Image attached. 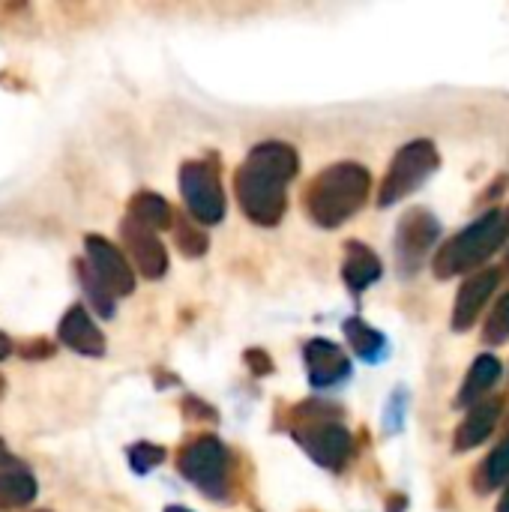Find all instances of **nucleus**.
Returning <instances> with one entry per match:
<instances>
[{
  "label": "nucleus",
  "instance_id": "obj_7",
  "mask_svg": "<svg viewBox=\"0 0 509 512\" xmlns=\"http://www.w3.org/2000/svg\"><path fill=\"white\" fill-rule=\"evenodd\" d=\"M180 192L192 222L216 225L225 216V192L213 159H192L180 168Z\"/></svg>",
  "mask_w": 509,
  "mask_h": 512
},
{
  "label": "nucleus",
  "instance_id": "obj_28",
  "mask_svg": "<svg viewBox=\"0 0 509 512\" xmlns=\"http://www.w3.org/2000/svg\"><path fill=\"white\" fill-rule=\"evenodd\" d=\"M165 512H189V510H186V507H168Z\"/></svg>",
  "mask_w": 509,
  "mask_h": 512
},
{
  "label": "nucleus",
  "instance_id": "obj_17",
  "mask_svg": "<svg viewBox=\"0 0 509 512\" xmlns=\"http://www.w3.org/2000/svg\"><path fill=\"white\" fill-rule=\"evenodd\" d=\"M126 216L141 222L150 231H162V228L174 225V207L162 195H156V192H138L129 201V213Z\"/></svg>",
  "mask_w": 509,
  "mask_h": 512
},
{
  "label": "nucleus",
  "instance_id": "obj_21",
  "mask_svg": "<svg viewBox=\"0 0 509 512\" xmlns=\"http://www.w3.org/2000/svg\"><path fill=\"white\" fill-rule=\"evenodd\" d=\"M174 237H177V249L186 258H201L207 252V234L201 228H195V222L189 216H177L174 213Z\"/></svg>",
  "mask_w": 509,
  "mask_h": 512
},
{
  "label": "nucleus",
  "instance_id": "obj_23",
  "mask_svg": "<svg viewBox=\"0 0 509 512\" xmlns=\"http://www.w3.org/2000/svg\"><path fill=\"white\" fill-rule=\"evenodd\" d=\"M509 339V291L501 294V300L495 303V309L486 318L483 327V342L486 345H504Z\"/></svg>",
  "mask_w": 509,
  "mask_h": 512
},
{
  "label": "nucleus",
  "instance_id": "obj_3",
  "mask_svg": "<svg viewBox=\"0 0 509 512\" xmlns=\"http://www.w3.org/2000/svg\"><path fill=\"white\" fill-rule=\"evenodd\" d=\"M509 237L507 210H489L483 213L474 225L459 231L453 240L441 246V252L432 261V270L438 279H453L462 273L477 270L504 240Z\"/></svg>",
  "mask_w": 509,
  "mask_h": 512
},
{
  "label": "nucleus",
  "instance_id": "obj_13",
  "mask_svg": "<svg viewBox=\"0 0 509 512\" xmlns=\"http://www.w3.org/2000/svg\"><path fill=\"white\" fill-rule=\"evenodd\" d=\"M57 336L75 354H84V357H102L105 354V339L96 330V324L90 321V315H87L84 306H72L63 315V321L57 327Z\"/></svg>",
  "mask_w": 509,
  "mask_h": 512
},
{
  "label": "nucleus",
  "instance_id": "obj_4",
  "mask_svg": "<svg viewBox=\"0 0 509 512\" xmlns=\"http://www.w3.org/2000/svg\"><path fill=\"white\" fill-rule=\"evenodd\" d=\"M180 474L207 498L228 501L231 495V456L225 444L213 435L195 438L177 459Z\"/></svg>",
  "mask_w": 509,
  "mask_h": 512
},
{
  "label": "nucleus",
  "instance_id": "obj_9",
  "mask_svg": "<svg viewBox=\"0 0 509 512\" xmlns=\"http://www.w3.org/2000/svg\"><path fill=\"white\" fill-rule=\"evenodd\" d=\"M84 249H87V258H84L87 267L96 273V279L108 288L111 297H126L135 291V273L114 243H108L105 237L87 234Z\"/></svg>",
  "mask_w": 509,
  "mask_h": 512
},
{
  "label": "nucleus",
  "instance_id": "obj_11",
  "mask_svg": "<svg viewBox=\"0 0 509 512\" xmlns=\"http://www.w3.org/2000/svg\"><path fill=\"white\" fill-rule=\"evenodd\" d=\"M498 282H501L498 270H477V273H471V279H465V285L459 288V297H456V309H453V330H459V333L471 330V324L480 318L483 306L495 294Z\"/></svg>",
  "mask_w": 509,
  "mask_h": 512
},
{
  "label": "nucleus",
  "instance_id": "obj_2",
  "mask_svg": "<svg viewBox=\"0 0 509 512\" xmlns=\"http://www.w3.org/2000/svg\"><path fill=\"white\" fill-rule=\"evenodd\" d=\"M372 177L360 162H336L306 186V213L321 228L345 225L369 198Z\"/></svg>",
  "mask_w": 509,
  "mask_h": 512
},
{
  "label": "nucleus",
  "instance_id": "obj_30",
  "mask_svg": "<svg viewBox=\"0 0 509 512\" xmlns=\"http://www.w3.org/2000/svg\"><path fill=\"white\" fill-rule=\"evenodd\" d=\"M507 438H509V417H507Z\"/></svg>",
  "mask_w": 509,
  "mask_h": 512
},
{
  "label": "nucleus",
  "instance_id": "obj_18",
  "mask_svg": "<svg viewBox=\"0 0 509 512\" xmlns=\"http://www.w3.org/2000/svg\"><path fill=\"white\" fill-rule=\"evenodd\" d=\"M33 498H36V480L30 471L21 468L0 471V512L27 507L33 504Z\"/></svg>",
  "mask_w": 509,
  "mask_h": 512
},
{
  "label": "nucleus",
  "instance_id": "obj_22",
  "mask_svg": "<svg viewBox=\"0 0 509 512\" xmlns=\"http://www.w3.org/2000/svg\"><path fill=\"white\" fill-rule=\"evenodd\" d=\"M78 279H81V285H84L90 303L99 309V315H102V318H111V315H114V297H111L108 288L96 279V273L87 267V261H78Z\"/></svg>",
  "mask_w": 509,
  "mask_h": 512
},
{
  "label": "nucleus",
  "instance_id": "obj_27",
  "mask_svg": "<svg viewBox=\"0 0 509 512\" xmlns=\"http://www.w3.org/2000/svg\"><path fill=\"white\" fill-rule=\"evenodd\" d=\"M498 512H509V486H507V492H504V498H501V507H498Z\"/></svg>",
  "mask_w": 509,
  "mask_h": 512
},
{
  "label": "nucleus",
  "instance_id": "obj_14",
  "mask_svg": "<svg viewBox=\"0 0 509 512\" xmlns=\"http://www.w3.org/2000/svg\"><path fill=\"white\" fill-rule=\"evenodd\" d=\"M501 408H504V399H486V402H477L468 417L462 420V426L456 429V453H468L474 447H480L498 426L501 420Z\"/></svg>",
  "mask_w": 509,
  "mask_h": 512
},
{
  "label": "nucleus",
  "instance_id": "obj_12",
  "mask_svg": "<svg viewBox=\"0 0 509 512\" xmlns=\"http://www.w3.org/2000/svg\"><path fill=\"white\" fill-rule=\"evenodd\" d=\"M306 369L315 387H333L351 375V360L345 357L339 345L327 339H312L306 345Z\"/></svg>",
  "mask_w": 509,
  "mask_h": 512
},
{
  "label": "nucleus",
  "instance_id": "obj_25",
  "mask_svg": "<svg viewBox=\"0 0 509 512\" xmlns=\"http://www.w3.org/2000/svg\"><path fill=\"white\" fill-rule=\"evenodd\" d=\"M9 465H15V459H12V453L6 450V444L0 441V468H9Z\"/></svg>",
  "mask_w": 509,
  "mask_h": 512
},
{
  "label": "nucleus",
  "instance_id": "obj_6",
  "mask_svg": "<svg viewBox=\"0 0 509 512\" xmlns=\"http://www.w3.org/2000/svg\"><path fill=\"white\" fill-rule=\"evenodd\" d=\"M438 165H441V156L429 138L405 144L387 168V177H384L381 192H378V204L390 207V204L408 198L438 171Z\"/></svg>",
  "mask_w": 509,
  "mask_h": 512
},
{
  "label": "nucleus",
  "instance_id": "obj_5",
  "mask_svg": "<svg viewBox=\"0 0 509 512\" xmlns=\"http://www.w3.org/2000/svg\"><path fill=\"white\" fill-rule=\"evenodd\" d=\"M312 408L315 411L300 408V417H306V423L294 429V438L321 468L339 471L351 459V432L342 423H336V411H324L327 405L315 402Z\"/></svg>",
  "mask_w": 509,
  "mask_h": 512
},
{
  "label": "nucleus",
  "instance_id": "obj_32",
  "mask_svg": "<svg viewBox=\"0 0 509 512\" xmlns=\"http://www.w3.org/2000/svg\"><path fill=\"white\" fill-rule=\"evenodd\" d=\"M507 219H509V210H507Z\"/></svg>",
  "mask_w": 509,
  "mask_h": 512
},
{
  "label": "nucleus",
  "instance_id": "obj_16",
  "mask_svg": "<svg viewBox=\"0 0 509 512\" xmlns=\"http://www.w3.org/2000/svg\"><path fill=\"white\" fill-rule=\"evenodd\" d=\"M498 378H501V360L492 357V354H480L474 360V366H471V372H468L459 396H456V405L459 408H474L498 384Z\"/></svg>",
  "mask_w": 509,
  "mask_h": 512
},
{
  "label": "nucleus",
  "instance_id": "obj_20",
  "mask_svg": "<svg viewBox=\"0 0 509 512\" xmlns=\"http://www.w3.org/2000/svg\"><path fill=\"white\" fill-rule=\"evenodd\" d=\"M504 480H509V438H504L489 456H486V462L480 465V471H477V492L480 495H486V492H492V489H498Z\"/></svg>",
  "mask_w": 509,
  "mask_h": 512
},
{
  "label": "nucleus",
  "instance_id": "obj_31",
  "mask_svg": "<svg viewBox=\"0 0 509 512\" xmlns=\"http://www.w3.org/2000/svg\"><path fill=\"white\" fill-rule=\"evenodd\" d=\"M0 390H3V381H0Z\"/></svg>",
  "mask_w": 509,
  "mask_h": 512
},
{
  "label": "nucleus",
  "instance_id": "obj_24",
  "mask_svg": "<svg viewBox=\"0 0 509 512\" xmlns=\"http://www.w3.org/2000/svg\"><path fill=\"white\" fill-rule=\"evenodd\" d=\"M162 462H165V450L156 447V444H135V447H129V465H132L135 474H150Z\"/></svg>",
  "mask_w": 509,
  "mask_h": 512
},
{
  "label": "nucleus",
  "instance_id": "obj_26",
  "mask_svg": "<svg viewBox=\"0 0 509 512\" xmlns=\"http://www.w3.org/2000/svg\"><path fill=\"white\" fill-rule=\"evenodd\" d=\"M9 354H12V342H9L6 333H0V360H6Z\"/></svg>",
  "mask_w": 509,
  "mask_h": 512
},
{
  "label": "nucleus",
  "instance_id": "obj_33",
  "mask_svg": "<svg viewBox=\"0 0 509 512\" xmlns=\"http://www.w3.org/2000/svg\"><path fill=\"white\" fill-rule=\"evenodd\" d=\"M36 512H45V510H36Z\"/></svg>",
  "mask_w": 509,
  "mask_h": 512
},
{
  "label": "nucleus",
  "instance_id": "obj_19",
  "mask_svg": "<svg viewBox=\"0 0 509 512\" xmlns=\"http://www.w3.org/2000/svg\"><path fill=\"white\" fill-rule=\"evenodd\" d=\"M345 336H348L351 348L357 351V357H363V360H369V363H375V360L384 354V348H387L384 336H381L378 330H372V327H369L366 321H360V318H348V321H345Z\"/></svg>",
  "mask_w": 509,
  "mask_h": 512
},
{
  "label": "nucleus",
  "instance_id": "obj_29",
  "mask_svg": "<svg viewBox=\"0 0 509 512\" xmlns=\"http://www.w3.org/2000/svg\"><path fill=\"white\" fill-rule=\"evenodd\" d=\"M504 264H507V273H509V252H507V261H504Z\"/></svg>",
  "mask_w": 509,
  "mask_h": 512
},
{
  "label": "nucleus",
  "instance_id": "obj_10",
  "mask_svg": "<svg viewBox=\"0 0 509 512\" xmlns=\"http://www.w3.org/2000/svg\"><path fill=\"white\" fill-rule=\"evenodd\" d=\"M120 237H123V246L129 249L132 261L138 264V270L147 279H162L165 276V270H168V252H165L162 240L156 237V231H150L141 222L123 216Z\"/></svg>",
  "mask_w": 509,
  "mask_h": 512
},
{
  "label": "nucleus",
  "instance_id": "obj_8",
  "mask_svg": "<svg viewBox=\"0 0 509 512\" xmlns=\"http://www.w3.org/2000/svg\"><path fill=\"white\" fill-rule=\"evenodd\" d=\"M441 237V225L429 210H408L396 228V261H399V273L402 276H414L420 270V264L426 261V255L432 252V246Z\"/></svg>",
  "mask_w": 509,
  "mask_h": 512
},
{
  "label": "nucleus",
  "instance_id": "obj_15",
  "mask_svg": "<svg viewBox=\"0 0 509 512\" xmlns=\"http://www.w3.org/2000/svg\"><path fill=\"white\" fill-rule=\"evenodd\" d=\"M342 276H345L348 288H351L354 294H360V291H366L372 282L381 279V258H378L369 246H363L360 240H351V243L345 246Z\"/></svg>",
  "mask_w": 509,
  "mask_h": 512
},
{
  "label": "nucleus",
  "instance_id": "obj_1",
  "mask_svg": "<svg viewBox=\"0 0 509 512\" xmlns=\"http://www.w3.org/2000/svg\"><path fill=\"white\" fill-rule=\"evenodd\" d=\"M300 156L285 141H264L249 150L234 177L237 201L255 225H279L288 210V183L297 177Z\"/></svg>",
  "mask_w": 509,
  "mask_h": 512
}]
</instances>
